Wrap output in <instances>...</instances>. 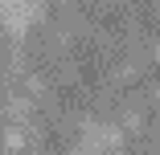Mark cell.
<instances>
[{
  "label": "cell",
  "instance_id": "cell-1",
  "mask_svg": "<svg viewBox=\"0 0 160 155\" xmlns=\"http://www.w3.org/2000/svg\"><path fill=\"white\" fill-rule=\"evenodd\" d=\"M4 147H8V151H21V147H25V131L17 127V122L4 127Z\"/></svg>",
  "mask_w": 160,
  "mask_h": 155
},
{
  "label": "cell",
  "instance_id": "cell-2",
  "mask_svg": "<svg viewBox=\"0 0 160 155\" xmlns=\"http://www.w3.org/2000/svg\"><path fill=\"white\" fill-rule=\"evenodd\" d=\"M8 110L12 114H29V98L25 94H8Z\"/></svg>",
  "mask_w": 160,
  "mask_h": 155
},
{
  "label": "cell",
  "instance_id": "cell-3",
  "mask_svg": "<svg viewBox=\"0 0 160 155\" xmlns=\"http://www.w3.org/2000/svg\"><path fill=\"white\" fill-rule=\"evenodd\" d=\"M123 122H127V127H132V131H140V127H144V118H140V114H136V110H132V114H127V118H123Z\"/></svg>",
  "mask_w": 160,
  "mask_h": 155
},
{
  "label": "cell",
  "instance_id": "cell-4",
  "mask_svg": "<svg viewBox=\"0 0 160 155\" xmlns=\"http://www.w3.org/2000/svg\"><path fill=\"white\" fill-rule=\"evenodd\" d=\"M152 53H156V57H160V41H156V45H152Z\"/></svg>",
  "mask_w": 160,
  "mask_h": 155
},
{
  "label": "cell",
  "instance_id": "cell-5",
  "mask_svg": "<svg viewBox=\"0 0 160 155\" xmlns=\"http://www.w3.org/2000/svg\"><path fill=\"white\" fill-rule=\"evenodd\" d=\"M156 98H160V86H156Z\"/></svg>",
  "mask_w": 160,
  "mask_h": 155
}]
</instances>
